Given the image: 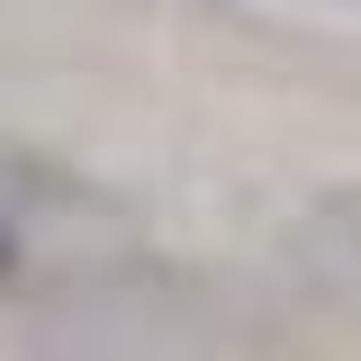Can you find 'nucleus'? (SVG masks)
Returning <instances> with one entry per match:
<instances>
[{
	"label": "nucleus",
	"mask_w": 361,
	"mask_h": 361,
	"mask_svg": "<svg viewBox=\"0 0 361 361\" xmlns=\"http://www.w3.org/2000/svg\"><path fill=\"white\" fill-rule=\"evenodd\" d=\"M0 271H9V226H0Z\"/></svg>",
	"instance_id": "nucleus-1"
}]
</instances>
